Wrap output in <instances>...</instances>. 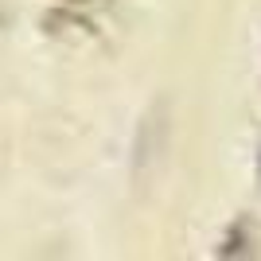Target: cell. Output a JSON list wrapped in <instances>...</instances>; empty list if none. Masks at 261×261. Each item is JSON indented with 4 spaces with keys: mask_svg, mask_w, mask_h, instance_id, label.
I'll return each instance as SVG.
<instances>
[]
</instances>
